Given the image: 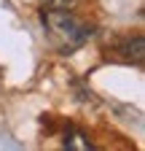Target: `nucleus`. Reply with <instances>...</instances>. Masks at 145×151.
Here are the masks:
<instances>
[{"label":"nucleus","instance_id":"obj_2","mask_svg":"<svg viewBox=\"0 0 145 151\" xmlns=\"http://www.w3.org/2000/svg\"><path fill=\"white\" fill-rule=\"evenodd\" d=\"M121 51H124V60L126 62H142V38L137 35L134 41L129 38V41H124V46H121Z\"/></svg>","mask_w":145,"mask_h":151},{"label":"nucleus","instance_id":"obj_1","mask_svg":"<svg viewBox=\"0 0 145 151\" xmlns=\"http://www.w3.org/2000/svg\"><path fill=\"white\" fill-rule=\"evenodd\" d=\"M41 19H43V30H46L48 43L59 54L78 51L94 32L92 24L78 19L70 8H43Z\"/></svg>","mask_w":145,"mask_h":151},{"label":"nucleus","instance_id":"obj_3","mask_svg":"<svg viewBox=\"0 0 145 151\" xmlns=\"http://www.w3.org/2000/svg\"><path fill=\"white\" fill-rule=\"evenodd\" d=\"M43 8H72L78 0H38Z\"/></svg>","mask_w":145,"mask_h":151},{"label":"nucleus","instance_id":"obj_4","mask_svg":"<svg viewBox=\"0 0 145 151\" xmlns=\"http://www.w3.org/2000/svg\"><path fill=\"white\" fill-rule=\"evenodd\" d=\"M81 138H83L81 132H75L72 138H65V146L67 148H92V143H89V140H81Z\"/></svg>","mask_w":145,"mask_h":151}]
</instances>
